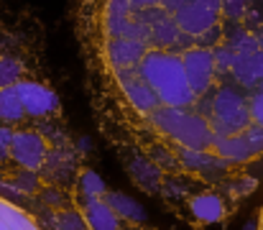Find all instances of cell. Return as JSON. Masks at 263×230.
Here are the masks:
<instances>
[{
    "mask_svg": "<svg viewBox=\"0 0 263 230\" xmlns=\"http://www.w3.org/2000/svg\"><path fill=\"white\" fill-rule=\"evenodd\" d=\"M95 115L138 187L238 200L263 158V0H82Z\"/></svg>",
    "mask_w": 263,
    "mask_h": 230,
    "instance_id": "1",
    "label": "cell"
},
{
    "mask_svg": "<svg viewBox=\"0 0 263 230\" xmlns=\"http://www.w3.org/2000/svg\"><path fill=\"white\" fill-rule=\"evenodd\" d=\"M186 207H189V213L194 215V220H197V223H204V225L220 223V220L225 218V200L217 197V194H212V192H204V194L192 197V200L186 202Z\"/></svg>",
    "mask_w": 263,
    "mask_h": 230,
    "instance_id": "2",
    "label": "cell"
},
{
    "mask_svg": "<svg viewBox=\"0 0 263 230\" xmlns=\"http://www.w3.org/2000/svg\"><path fill=\"white\" fill-rule=\"evenodd\" d=\"M28 113L21 102V95H18V82L15 84H8V87H0V126H15L21 120H26Z\"/></svg>",
    "mask_w": 263,
    "mask_h": 230,
    "instance_id": "3",
    "label": "cell"
},
{
    "mask_svg": "<svg viewBox=\"0 0 263 230\" xmlns=\"http://www.w3.org/2000/svg\"><path fill=\"white\" fill-rule=\"evenodd\" d=\"M82 218H85L89 230H120L118 215L107 207L105 200H87Z\"/></svg>",
    "mask_w": 263,
    "mask_h": 230,
    "instance_id": "4",
    "label": "cell"
},
{
    "mask_svg": "<svg viewBox=\"0 0 263 230\" xmlns=\"http://www.w3.org/2000/svg\"><path fill=\"white\" fill-rule=\"evenodd\" d=\"M102 200L107 202V207H110L118 218H125V220H130V223H143V220H146V210H143L133 197H128V194L107 192Z\"/></svg>",
    "mask_w": 263,
    "mask_h": 230,
    "instance_id": "5",
    "label": "cell"
},
{
    "mask_svg": "<svg viewBox=\"0 0 263 230\" xmlns=\"http://www.w3.org/2000/svg\"><path fill=\"white\" fill-rule=\"evenodd\" d=\"M0 220H3L10 230H39L36 228V223H33L23 210H18L15 205L3 202V200H0Z\"/></svg>",
    "mask_w": 263,
    "mask_h": 230,
    "instance_id": "6",
    "label": "cell"
},
{
    "mask_svg": "<svg viewBox=\"0 0 263 230\" xmlns=\"http://www.w3.org/2000/svg\"><path fill=\"white\" fill-rule=\"evenodd\" d=\"M80 192L85 194V200H102V197L107 194L105 182H102L95 171H89V169L80 174Z\"/></svg>",
    "mask_w": 263,
    "mask_h": 230,
    "instance_id": "7",
    "label": "cell"
},
{
    "mask_svg": "<svg viewBox=\"0 0 263 230\" xmlns=\"http://www.w3.org/2000/svg\"><path fill=\"white\" fill-rule=\"evenodd\" d=\"M54 225H57V230H89L85 218H82V213H77V210L59 213L57 220H54Z\"/></svg>",
    "mask_w": 263,
    "mask_h": 230,
    "instance_id": "8",
    "label": "cell"
},
{
    "mask_svg": "<svg viewBox=\"0 0 263 230\" xmlns=\"http://www.w3.org/2000/svg\"><path fill=\"white\" fill-rule=\"evenodd\" d=\"M256 228H258L256 223H248V225H246V230H256Z\"/></svg>",
    "mask_w": 263,
    "mask_h": 230,
    "instance_id": "9",
    "label": "cell"
},
{
    "mask_svg": "<svg viewBox=\"0 0 263 230\" xmlns=\"http://www.w3.org/2000/svg\"><path fill=\"white\" fill-rule=\"evenodd\" d=\"M0 230H10V228H8V225H5V223H3V220H0Z\"/></svg>",
    "mask_w": 263,
    "mask_h": 230,
    "instance_id": "10",
    "label": "cell"
}]
</instances>
